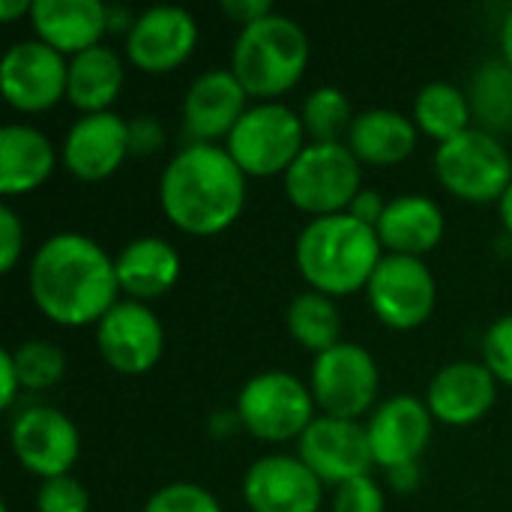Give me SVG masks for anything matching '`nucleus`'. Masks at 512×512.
<instances>
[{"instance_id":"obj_1","label":"nucleus","mask_w":512,"mask_h":512,"mask_svg":"<svg viewBox=\"0 0 512 512\" xmlns=\"http://www.w3.org/2000/svg\"><path fill=\"white\" fill-rule=\"evenodd\" d=\"M27 285L33 306L57 327H96L123 294L114 258L78 231H60L39 243Z\"/></svg>"},{"instance_id":"obj_2","label":"nucleus","mask_w":512,"mask_h":512,"mask_svg":"<svg viewBox=\"0 0 512 512\" xmlns=\"http://www.w3.org/2000/svg\"><path fill=\"white\" fill-rule=\"evenodd\" d=\"M246 174L219 144H186L159 177V207L192 237L228 231L246 207Z\"/></svg>"},{"instance_id":"obj_3","label":"nucleus","mask_w":512,"mask_h":512,"mask_svg":"<svg viewBox=\"0 0 512 512\" xmlns=\"http://www.w3.org/2000/svg\"><path fill=\"white\" fill-rule=\"evenodd\" d=\"M384 255L378 231L351 213L309 219L294 246L303 282L333 300L366 291Z\"/></svg>"},{"instance_id":"obj_4","label":"nucleus","mask_w":512,"mask_h":512,"mask_svg":"<svg viewBox=\"0 0 512 512\" xmlns=\"http://www.w3.org/2000/svg\"><path fill=\"white\" fill-rule=\"evenodd\" d=\"M312 45L306 30L282 12H270L240 27L231 45V72L258 102H279L309 69Z\"/></svg>"},{"instance_id":"obj_5","label":"nucleus","mask_w":512,"mask_h":512,"mask_svg":"<svg viewBox=\"0 0 512 512\" xmlns=\"http://www.w3.org/2000/svg\"><path fill=\"white\" fill-rule=\"evenodd\" d=\"M363 162L342 141H309L285 171L288 201L312 219L348 213L363 189Z\"/></svg>"},{"instance_id":"obj_6","label":"nucleus","mask_w":512,"mask_h":512,"mask_svg":"<svg viewBox=\"0 0 512 512\" xmlns=\"http://www.w3.org/2000/svg\"><path fill=\"white\" fill-rule=\"evenodd\" d=\"M306 144L309 135L300 111L285 102H255L222 147L246 177H285Z\"/></svg>"},{"instance_id":"obj_7","label":"nucleus","mask_w":512,"mask_h":512,"mask_svg":"<svg viewBox=\"0 0 512 512\" xmlns=\"http://www.w3.org/2000/svg\"><path fill=\"white\" fill-rule=\"evenodd\" d=\"M234 417L255 441L285 444L300 441V435L318 417V408L309 384H303L297 375L270 369L252 375L240 387Z\"/></svg>"},{"instance_id":"obj_8","label":"nucleus","mask_w":512,"mask_h":512,"mask_svg":"<svg viewBox=\"0 0 512 512\" xmlns=\"http://www.w3.org/2000/svg\"><path fill=\"white\" fill-rule=\"evenodd\" d=\"M435 177L459 201L498 204L512 183V156L498 135L477 126L438 144Z\"/></svg>"},{"instance_id":"obj_9","label":"nucleus","mask_w":512,"mask_h":512,"mask_svg":"<svg viewBox=\"0 0 512 512\" xmlns=\"http://www.w3.org/2000/svg\"><path fill=\"white\" fill-rule=\"evenodd\" d=\"M309 390L318 414L339 420H360L381 402V372L375 357L357 342H339L318 354L309 372Z\"/></svg>"},{"instance_id":"obj_10","label":"nucleus","mask_w":512,"mask_h":512,"mask_svg":"<svg viewBox=\"0 0 512 512\" xmlns=\"http://www.w3.org/2000/svg\"><path fill=\"white\" fill-rule=\"evenodd\" d=\"M366 300L384 327L417 330L435 312L438 282L423 258L384 255L366 285Z\"/></svg>"},{"instance_id":"obj_11","label":"nucleus","mask_w":512,"mask_h":512,"mask_svg":"<svg viewBox=\"0 0 512 512\" xmlns=\"http://www.w3.org/2000/svg\"><path fill=\"white\" fill-rule=\"evenodd\" d=\"M69 57L45 45L42 39H18L0 60L3 99L24 114H39L66 99Z\"/></svg>"},{"instance_id":"obj_12","label":"nucleus","mask_w":512,"mask_h":512,"mask_svg":"<svg viewBox=\"0 0 512 512\" xmlns=\"http://www.w3.org/2000/svg\"><path fill=\"white\" fill-rule=\"evenodd\" d=\"M9 444L18 465L39 480L72 474L81 453V435L72 417L48 405L24 408L15 417Z\"/></svg>"},{"instance_id":"obj_13","label":"nucleus","mask_w":512,"mask_h":512,"mask_svg":"<svg viewBox=\"0 0 512 512\" xmlns=\"http://www.w3.org/2000/svg\"><path fill=\"white\" fill-rule=\"evenodd\" d=\"M96 351L114 372L144 375L165 354V327L147 303L120 300L96 324Z\"/></svg>"},{"instance_id":"obj_14","label":"nucleus","mask_w":512,"mask_h":512,"mask_svg":"<svg viewBox=\"0 0 512 512\" xmlns=\"http://www.w3.org/2000/svg\"><path fill=\"white\" fill-rule=\"evenodd\" d=\"M297 456L324 486H342L366 477L375 468L369 435L360 420H339L318 414L297 441Z\"/></svg>"},{"instance_id":"obj_15","label":"nucleus","mask_w":512,"mask_h":512,"mask_svg":"<svg viewBox=\"0 0 512 512\" xmlns=\"http://www.w3.org/2000/svg\"><path fill=\"white\" fill-rule=\"evenodd\" d=\"M198 45V21L183 6H150L135 15L126 33V57L147 75H165L183 66Z\"/></svg>"},{"instance_id":"obj_16","label":"nucleus","mask_w":512,"mask_h":512,"mask_svg":"<svg viewBox=\"0 0 512 512\" xmlns=\"http://www.w3.org/2000/svg\"><path fill=\"white\" fill-rule=\"evenodd\" d=\"M432 426H435V417L426 399H417V396L384 399L369 414V423H366L375 468L393 471L402 465H420V456L426 453L432 441Z\"/></svg>"},{"instance_id":"obj_17","label":"nucleus","mask_w":512,"mask_h":512,"mask_svg":"<svg viewBox=\"0 0 512 512\" xmlns=\"http://www.w3.org/2000/svg\"><path fill=\"white\" fill-rule=\"evenodd\" d=\"M129 153V120L114 111L81 114L63 135L60 165L81 183H102L120 171Z\"/></svg>"},{"instance_id":"obj_18","label":"nucleus","mask_w":512,"mask_h":512,"mask_svg":"<svg viewBox=\"0 0 512 512\" xmlns=\"http://www.w3.org/2000/svg\"><path fill=\"white\" fill-rule=\"evenodd\" d=\"M243 498L252 512H318L324 483L300 456H261L243 474Z\"/></svg>"},{"instance_id":"obj_19","label":"nucleus","mask_w":512,"mask_h":512,"mask_svg":"<svg viewBox=\"0 0 512 512\" xmlns=\"http://www.w3.org/2000/svg\"><path fill=\"white\" fill-rule=\"evenodd\" d=\"M249 111V93L231 69L201 72L183 93L180 117L189 144H216L228 138L240 117Z\"/></svg>"},{"instance_id":"obj_20","label":"nucleus","mask_w":512,"mask_h":512,"mask_svg":"<svg viewBox=\"0 0 512 512\" xmlns=\"http://www.w3.org/2000/svg\"><path fill=\"white\" fill-rule=\"evenodd\" d=\"M498 381L477 360H456L435 372L426 390V405L438 423L471 426L483 420L498 399Z\"/></svg>"},{"instance_id":"obj_21","label":"nucleus","mask_w":512,"mask_h":512,"mask_svg":"<svg viewBox=\"0 0 512 512\" xmlns=\"http://www.w3.org/2000/svg\"><path fill=\"white\" fill-rule=\"evenodd\" d=\"M30 24L36 39L75 57L93 45H102L108 33V6L102 0H33Z\"/></svg>"},{"instance_id":"obj_22","label":"nucleus","mask_w":512,"mask_h":512,"mask_svg":"<svg viewBox=\"0 0 512 512\" xmlns=\"http://www.w3.org/2000/svg\"><path fill=\"white\" fill-rule=\"evenodd\" d=\"M60 162L54 141L30 123H6L0 129V192L3 198L30 195L45 186Z\"/></svg>"},{"instance_id":"obj_23","label":"nucleus","mask_w":512,"mask_h":512,"mask_svg":"<svg viewBox=\"0 0 512 512\" xmlns=\"http://www.w3.org/2000/svg\"><path fill=\"white\" fill-rule=\"evenodd\" d=\"M375 231L387 255L423 258L444 240L447 222L438 201H432L429 195L408 192L387 201V210Z\"/></svg>"},{"instance_id":"obj_24","label":"nucleus","mask_w":512,"mask_h":512,"mask_svg":"<svg viewBox=\"0 0 512 512\" xmlns=\"http://www.w3.org/2000/svg\"><path fill=\"white\" fill-rule=\"evenodd\" d=\"M117 282L126 300L150 303L165 297L180 279V252L156 234L129 240L114 258Z\"/></svg>"},{"instance_id":"obj_25","label":"nucleus","mask_w":512,"mask_h":512,"mask_svg":"<svg viewBox=\"0 0 512 512\" xmlns=\"http://www.w3.org/2000/svg\"><path fill=\"white\" fill-rule=\"evenodd\" d=\"M417 123L396 108H366L348 129V147L363 165L393 168L417 150Z\"/></svg>"},{"instance_id":"obj_26","label":"nucleus","mask_w":512,"mask_h":512,"mask_svg":"<svg viewBox=\"0 0 512 512\" xmlns=\"http://www.w3.org/2000/svg\"><path fill=\"white\" fill-rule=\"evenodd\" d=\"M123 84H126V66L114 48L93 45V48L69 57L66 102H72L81 114L111 111Z\"/></svg>"},{"instance_id":"obj_27","label":"nucleus","mask_w":512,"mask_h":512,"mask_svg":"<svg viewBox=\"0 0 512 512\" xmlns=\"http://www.w3.org/2000/svg\"><path fill=\"white\" fill-rule=\"evenodd\" d=\"M411 120L417 123V129L423 135L435 138L438 144H444L474 126L468 93L450 81H429L426 87H420V93L414 99Z\"/></svg>"},{"instance_id":"obj_28","label":"nucleus","mask_w":512,"mask_h":512,"mask_svg":"<svg viewBox=\"0 0 512 512\" xmlns=\"http://www.w3.org/2000/svg\"><path fill=\"white\" fill-rule=\"evenodd\" d=\"M285 324L288 333L294 336V342L306 351H312L315 357L336 348L342 339V315L333 297L321 294V291H300L288 309H285Z\"/></svg>"},{"instance_id":"obj_29","label":"nucleus","mask_w":512,"mask_h":512,"mask_svg":"<svg viewBox=\"0 0 512 512\" xmlns=\"http://www.w3.org/2000/svg\"><path fill=\"white\" fill-rule=\"evenodd\" d=\"M468 102L477 129L489 135L512 132V69L501 57L477 66L468 87Z\"/></svg>"},{"instance_id":"obj_30","label":"nucleus","mask_w":512,"mask_h":512,"mask_svg":"<svg viewBox=\"0 0 512 512\" xmlns=\"http://www.w3.org/2000/svg\"><path fill=\"white\" fill-rule=\"evenodd\" d=\"M300 117H303V126H306V135L309 141H339L342 135L348 138V129L354 123V111H351V102L348 96L339 90V87H315L303 108H300Z\"/></svg>"},{"instance_id":"obj_31","label":"nucleus","mask_w":512,"mask_h":512,"mask_svg":"<svg viewBox=\"0 0 512 512\" xmlns=\"http://www.w3.org/2000/svg\"><path fill=\"white\" fill-rule=\"evenodd\" d=\"M9 351L24 390H51L66 375V354L54 342L27 339Z\"/></svg>"},{"instance_id":"obj_32","label":"nucleus","mask_w":512,"mask_h":512,"mask_svg":"<svg viewBox=\"0 0 512 512\" xmlns=\"http://www.w3.org/2000/svg\"><path fill=\"white\" fill-rule=\"evenodd\" d=\"M141 512H222L216 495L198 483H186V480H177V483H168L162 489H156L144 510Z\"/></svg>"},{"instance_id":"obj_33","label":"nucleus","mask_w":512,"mask_h":512,"mask_svg":"<svg viewBox=\"0 0 512 512\" xmlns=\"http://www.w3.org/2000/svg\"><path fill=\"white\" fill-rule=\"evenodd\" d=\"M36 512H90V492L72 474L42 480L36 489Z\"/></svg>"},{"instance_id":"obj_34","label":"nucleus","mask_w":512,"mask_h":512,"mask_svg":"<svg viewBox=\"0 0 512 512\" xmlns=\"http://www.w3.org/2000/svg\"><path fill=\"white\" fill-rule=\"evenodd\" d=\"M483 363L498 384L512 387V315H501L483 336Z\"/></svg>"},{"instance_id":"obj_35","label":"nucleus","mask_w":512,"mask_h":512,"mask_svg":"<svg viewBox=\"0 0 512 512\" xmlns=\"http://www.w3.org/2000/svg\"><path fill=\"white\" fill-rule=\"evenodd\" d=\"M333 512H384V489L372 474L348 480L333 489Z\"/></svg>"},{"instance_id":"obj_36","label":"nucleus","mask_w":512,"mask_h":512,"mask_svg":"<svg viewBox=\"0 0 512 512\" xmlns=\"http://www.w3.org/2000/svg\"><path fill=\"white\" fill-rule=\"evenodd\" d=\"M21 255H24V222L9 204H0V270L12 273Z\"/></svg>"},{"instance_id":"obj_37","label":"nucleus","mask_w":512,"mask_h":512,"mask_svg":"<svg viewBox=\"0 0 512 512\" xmlns=\"http://www.w3.org/2000/svg\"><path fill=\"white\" fill-rule=\"evenodd\" d=\"M165 144V129L156 117L144 114L129 120V153L132 156H150L156 150H162Z\"/></svg>"},{"instance_id":"obj_38","label":"nucleus","mask_w":512,"mask_h":512,"mask_svg":"<svg viewBox=\"0 0 512 512\" xmlns=\"http://www.w3.org/2000/svg\"><path fill=\"white\" fill-rule=\"evenodd\" d=\"M384 210H387V198H384L378 189H360L357 198H354L351 207H348V213H351L354 219H360L363 225H372V228L381 222Z\"/></svg>"},{"instance_id":"obj_39","label":"nucleus","mask_w":512,"mask_h":512,"mask_svg":"<svg viewBox=\"0 0 512 512\" xmlns=\"http://www.w3.org/2000/svg\"><path fill=\"white\" fill-rule=\"evenodd\" d=\"M222 12H225L234 24L246 27V24H255L258 18H264V15H270V12H276V9H273L270 0H225V3H222Z\"/></svg>"},{"instance_id":"obj_40","label":"nucleus","mask_w":512,"mask_h":512,"mask_svg":"<svg viewBox=\"0 0 512 512\" xmlns=\"http://www.w3.org/2000/svg\"><path fill=\"white\" fill-rule=\"evenodd\" d=\"M21 390L24 387H21V378H18L12 351H0V405L3 408H12V402L18 399Z\"/></svg>"},{"instance_id":"obj_41","label":"nucleus","mask_w":512,"mask_h":512,"mask_svg":"<svg viewBox=\"0 0 512 512\" xmlns=\"http://www.w3.org/2000/svg\"><path fill=\"white\" fill-rule=\"evenodd\" d=\"M390 477V486L396 492H414L420 486V465H402V468H393L387 471Z\"/></svg>"},{"instance_id":"obj_42","label":"nucleus","mask_w":512,"mask_h":512,"mask_svg":"<svg viewBox=\"0 0 512 512\" xmlns=\"http://www.w3.org/2000/svg\"><path fill=\"white\" fill-rule=\"evenodd\" d=\"M30 9H33L30 0H0V18H3V21H15V18H21V15L30 18Z\"/></svg>"},{"instance_id":"obj_43","label":"nucleus","mask_w":512,"mask_h":512,"mask_svg":"<svg viewBox=\"0 0 512 512\" xmlns=\"http://www.w3.org/2000/svg\"><path fill=\"white\" fill-rule=\"evenodd\" d=\"M501 60L512 69V9L504 15V24H501Z\"/></svg>"},{"instance_id":"obj_44","label":"nucleus","mask_w":512,"mask_h":512,"mask_svg":"<svg viewBox=\"0 0 512 512\" xmlns=\"http://www.w3.org/2000/svg\"><path fill=\"white\" fill-rule=\"evenodd\" d=\"M498 216H501V225L507 228V234L512 237V183L507 186V192L501 195V201H498Z\"/></svg>"}]
</instances>
